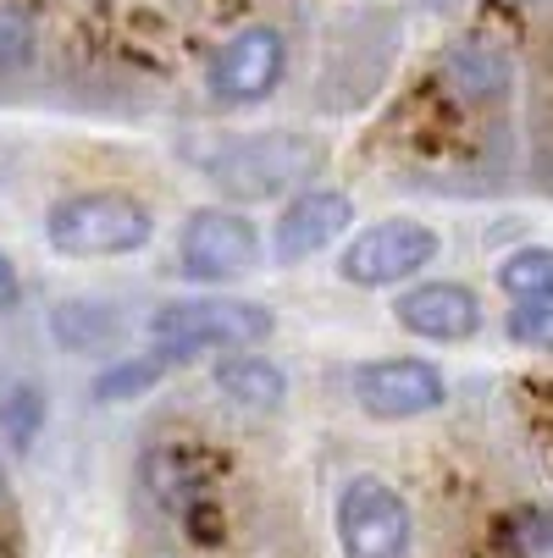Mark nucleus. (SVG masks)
<instances>
[{"label":"nucleus","instance_id":"1","mask_svg":"<svg viewBox=\"0 0 553 558\" xmlns=\"http://www.w3.org/2000/svg\"><path fill=\"white\" fill-rule=\"evenodd\" d=\"M327 167V144L315 133H288V128H261V133H227L211 138L200 155V172L232 194V199H282L315 183Z\"/></svg>","mask_w":553,"mask_h":558},{"label":"nucleus","instance_id":"2","mask_svg":"<svg viewBox=\"0 0 553 558\" xmlns=\"http://www.w3.org/2000/svg\"><path fill=\"white\" fill-rule=\"evenodd\" d=\"M45 238L67 260H122L149 250L155 210L122 189H84L45 210Z\"/></svg>","mask_w":553,"mask_h":558},{"label":"nucleus","instance_id":"3","mask_svg":"<svg viewBox=\"0 0 553 558\" xmlns=\"http://www.w3.org/2000/svg\"><path fill=\"white\" fill-rule=\"evenodd\" d=\"M277 332V315L261 299L239 293H183L167 299L149 315V338L178 354H227V349H255Z\"/></svg>","mask_w":553,"mask_h":558},{"label":"nucleus","instance_id":"4","mask_svg":"<svg viewBox=\"0 0 553 558\" xmlns=\"http://www.w3.org/2000/svg\"><path fill=\"white\" fill-rule=\"evenodd\" d=\"M437 255H443V238L426 221L387 216V221H371L365 232L349 238L344 255H338V271H344L349 288L376 293V288H399V282L421 277Z\"/></svg>","mask_w":553,"mask_h":558},{"label":"nucleus","instance_id":"5","mask_svg":"<svg viewBox=\"0 0 553 558\" xmlns=\"http://www.w3.org/2000/svg\"><path fill=\"white\" fill-rule=\"evenodd\" d=\"M416 536L405 493L382 475H354L338 493V547L344 558H405Z\"/></svg>","mask_w":553,"mask_h":558},{"label":"nucleus","instance_id":"6","mask_svg":"<svg viewBox=\"0 0 553 558\" xmlns=\"http://www.w3.org/2000/svg\"><path fill=\"white\" fill-rule=\"evenodd\" d=\"M282 77H288V39L272 23L227 34L205 61V89L221 106H261L282 89Z\"/></svg>","mask_w":553,"mask_h":558},{"label":"nucleus","instance_id":"7","mask_svg":"<svg viewBox=\"0 0 553 558\" xmlns=\"http://www.w3.org/2000/svg\"><path fill=\"white\" fill-rule=\"evenodd\" d=\"M354 404L376 421H416L448 404V381L432 360L421 354H387V360H365L349 376Z\"/></svg>","mask_w":553,"mask_h":558},{"label":"nucleus","instance_id":"8","mask_svg":"<svg viewBox=\"0 0 553 558\" xmlns=\"http://www.w3.org/2000/svg\"><path fill=\"white\" fill-rule=\"evenodd\" d=\"M255 260H261V232H255V221L244 210L205 205L178 232V266L194 282H232V277H244Z\"/></svg>","mask_w":553,"mask_h":558},{"label":"nucleus","instance_id":"9","mask_svg":"<svg viewBox=\"0 0 553 558\" xmlns=\"http://www.w3.org/2000/svg\"><path fill=\"white\" fill-rule=\"evenodd\" d=\"M349 227H354V194L310 183L282 205V216L272 227V260L277 266H304L315 255H327L338 238H349Z\"/></svg>","mask_w":553,"mask_h":558},{"label":"nucleus","instance_id":"10","mask_svg":"<svg viewBox=\"0 0 553 558\" xmlns=\"http://www.w3.org/2000/svg\"><path fill=\"white\" fill-rule=\"evenodd\" d=\"M393 322L426 343H465L482 332V299L465 282H416L393 299Z\"/></svg>","mask_w":553,"mask_h":558},{"label":"nucleus","instance_id":"11","mask_svg":"<svg viewBox=\"0 0 553 558\" xmlns=\"http://www.w3.org/2000/svg\"><path fill=\"white\" fill-rule=\"evenodd\" d=\"M443 84L454 100H470V106H493L509 95L515 84V61L509 50L488 45V39H454L443 50Z\"/></svg>","mask_w":553,"mask_h":558},{"label":"nucleus","instance_id":"12","mask_svg":"<svg viewBox=\"0 0 553 558\" xmlns=\"http://www.w3.org/2000/svg\"><path fill=\"white\" fill-rule=\"evenodd\" d=\"M211 381H216V392L227 398V404H239V410H250V415H277V410L288 404V371L272 365V360L255 354V349H227V354L216 360Z\"/></svg>","mask_w":553,"mask_h":558},{"label":"nucleus","instance_id":"13","mask_svg":"<svg viewBox=\"0 0 553 558\" xmlns=\"http://www.w3.org/2000/svg\"><path fill=\"white\" fill-rule=\"evenodd\" d=\"M45 415H50V398L34 376L0 371V442H7L12 453H34V442L45 432Z\"/></svg>","mask_w":553,"mask_h":558},{"label":"nucleus","instance_id":"14","mask_svg":"<svg viewBox=\"0 0 553 558\" xmlns=\"http://www.w3.org/2000/svg\"><path fill=\"white\" fill-rule=\"evenodd\" d=\"M189 354H178V349H161L155 343L149 354H128V360H117V365H106L95 381H89V398L95 404H122V398H144L149 387H161L178 365H183Z\"/></svg>","mask_w":553,"mask_h":558},{"label":"nucleus","instance_id":"15","mask_svg":"<svg viewBox=\"0 0 553 558\" xmlns=\"http://www.w3.org/2000/svg\"><path fill=\"white\" fill-rule=\"evenodd\" d=\"M205 453L194 448H149L144 453V475H149V493L161 498V509L183 514L194 498H205Z\"/></svg>","mask_w":553,"mask_h":558},{"label":"nucleus","instance_id":"16","mask_svg":"<svg viewBox=\"0 0 553 558\" xmlns=\"http://www.w3.org/2000/svg\"><path fill=\"white\" fill-rule=\"evenodd\" d=\"M498 288L515 304H553V250L531 244L498 260Z\"/></svg>","mask_w":553,"mask_h":558},{"label":"nucleus","instance_id":"17","mask_svg":"<svg viewBox=\"0 0 553 558\" xmlns=\"http://www.w3.org/2000/svg\"><path fill=\"white\" fill-rule=\"evenodd\" d=\"M39 56V17L23 0H0V72H23Z\"/></svg>","mask_w":553,"mask_h":558},{"label":"nucleus","instance_id":"18","mask_svg":"<svg viewBox=\"0 0 553 558\" xmlns=\"http://www.w3.org/2000/svg\"><path fill=\"white\" fill-rule=\"evenodd\" d=\"M50 322H56V338H61L67 349H100V343H111V332H117V315L100 310V304H61Z\"/></svg>","mask_w":553,"mask_h":558},{"label":"nucleus","instance_id":"19","mask_svg":"<svg viewBox=\"0 0 553 558\" xmlns=\"http://www.w3.org/2000/svg\"><path fill=\"white\" fill-rule=\"evenodd\" d=\"M509 558H553V509H515L504 520Z\"/></svg>","mask_w":553,"mask_h":558},{"label":"nucleus","instance_id":"20","mask_svg":"<svg viewBox=\"0 0 553 558\" xmlns=\"http://www.w3.org/2000/svg\"><path fill=\"white\" fill-rule=\"evenodd\" d=\"M504 338L520 349H542L553 354V304H515L504 315Z\"/></svg>","mask_w":553,"mask_h":558},{"label":"nucleus","instance_id":"21","mask_svg":"<svg viewBox=\"0 0 553 558\" xmlns=\"http://www.w3.org/2000/svg\"><path fill=\"white\" fill-rule=\"evenodd\" d=\"M183 525H189V536H194V542H205V547H216V542H221V509H216L211 498H194V504L183 509Z\"/></svg>","mask_w":553,"mask_h":558},{"label":"nucleus","instance_id":"22","mask_svg":"<svg viewBox=\"0 0 553 558\" xmlns=\"http://www.w3.org/2000/svg\"><path fill=\"white\" fill-rule=\"evenodd\" d=\"M17 304H23V277H17L12 255L0 250V310H17Z\"/></svg>","mask_w":553,"mask_h":558},{"label":"nucleus","instance_id":"23","mask_svg":"<svg viewBox=\"0 0 553 558\" xmlns=\"http://www.w3.org/2000/svg\"><path fill=\"white\" fill-rule=\"evenodd\" d=\"M0 498H7V464H0Z\"/></svg>","mask_w":553,"mask_h":558}]
</instances>
